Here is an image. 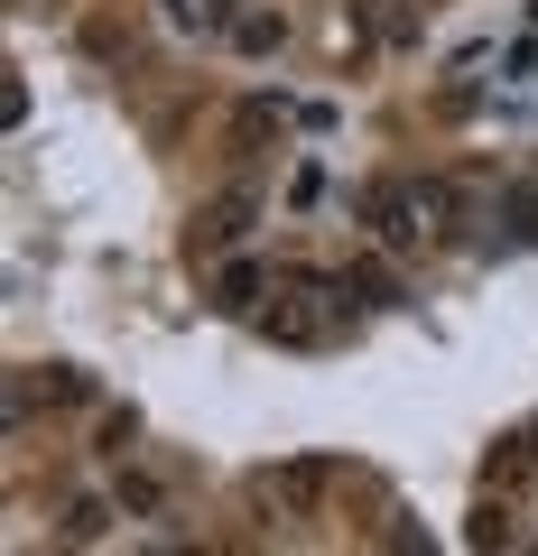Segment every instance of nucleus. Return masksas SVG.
Returning <instances> with one entry per match:
<instances>
[{
    "label": "nucleus",
    "mask_w": 538,
    "mask_h": 556,
    "mask_svg": "<svg viewBox=\"0 0 538 556\" xmlns=\"http://www.w3.org/2000/svg\"><path fill=\"white\" fill-rule=\"evenodd\" d=\"M362 223H372V241L390 260H427L446 241V186H427V177L372 186V195H362Z\"/></svg>",
    "instance_id": "1"
},
{
    "label": "nucleus",
    "mask_w": 538,
    "mask_h": 556,
    "mask_svg": "<svg viewBox=\"0 0 538 556\" xmlns=\"http://www.w3.org/2000/svg\"><path fill=\"white\" fill-rule=\"evenodd\" d=\"M214 306H223V316H260V306H270V269H260V260L214 269Z\"/></svg>",
    "instance_id": "2"
},
{
    "label": "nucleus",
    "mask_w": 538,
    "mask_h": 556,
    "mask_svg": "<svg viewBox=\"0 0 538 556\" xmlns=\"http://www.w3.org/2000/svg\"><path fill=\"white\" fill-rule=\"evenodd\" d=\"M102 529H112L102 501H65V510H57V538H102Z\"/></svg>",
    "instance_id": "3"
}]
</instances>
